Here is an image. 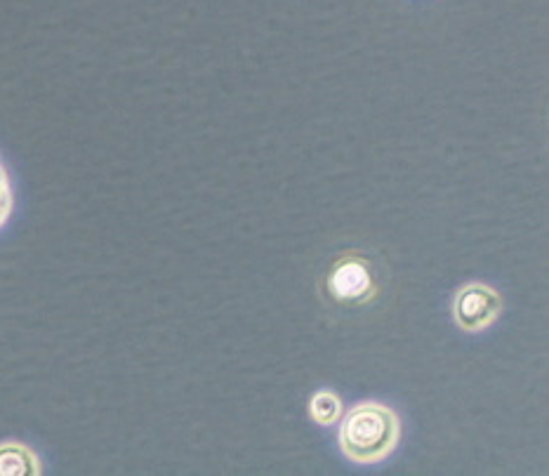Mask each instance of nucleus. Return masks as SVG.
Wrapping results in <instances>:
<instances>
[{"label": "nucleus", "instance_id": "3", "mask_svg": "<svg viewBox=\"0 0 549 476\" xmlns=\"http://www.w3.org/2000/svg\"><path fill=\"white\" fill-rule=\"evenodd\" d=\"M502 312V300L498 290L486 283H467L458 290L453 302L455 323L467 333H481L498 319Z\"/></svg>", "mask_w": 549, "mask_h": 476}, {"label": "nucleus", "instance_id": "5", "mask_svg": "<svg viewBox=\"0 0 549 476\" xmlns=\"http://www.w3.org/2000/svg\"><path fill=\"white\" fill-rule=\"evenodd\" d=\"M309 413H312L316 425L330 427L340 420L342 401L337 399V394L328 392V389H321V392H316L312 396V401H309Z\"/></svg>", "mask_w": 549, "mask_h": 476}, {"label": "nucleus", "instance_id": "4", "mask_svg": "<svg viewBox=\"0 0 549 476\" xmlns=\"http://www.w3.org/2000/svg\"><path fill=\"white\" fill-rule=\"evenodd\" d=\"M41 474V460L29 446L19 441L0 444V476H33Z\"/></svg>", "mask_w": 549, "mask_h": 476}, {"label": "nucleus", "instance_id": "2", "mask_svg": "<svg viewBox=\"0 0 549 476\" xmlns=\"http://www.w3.org/2000/svg\"><path fill=\"white\" fill-rule=\"evenodd\" d=\"M326 283L330 297L342 304H363L373 300L377 293L373 264L359 253L337 257L328 271Z\"/></svg>", "mask_w": 549, "mask_h": 476}, {"label": "nucleus", "instance_id": "1", "mask_svg": "<svg viewBox=\"0 0 549 476\" xmlns=\"http://www.w3.org/2000/svg\"><path fill=\"white\" fill-rule=\"evenodd\" d=\"M399 439V415L385 403H359L347 413L340 427L342 453L356 465H377L389 458Z\"/></svg>", "mask_w": 549, "mask_h": 476}, {"label": "nucleus", "instance_id": "6", "mask_svg": "<svg viewBox=\"0 0 549 476\" xmlns=\"http://www.w3.org/2000/svg\"><path fill=\"white\" fill-rule=\"evenodd\" d=\"M12 206H15V196H12L10 177H8V170H5V165L0 163V229H3L5 222L10 220Z\"/></svg>", "mask_w": 549, "mask_h": 476}]
</instances>
